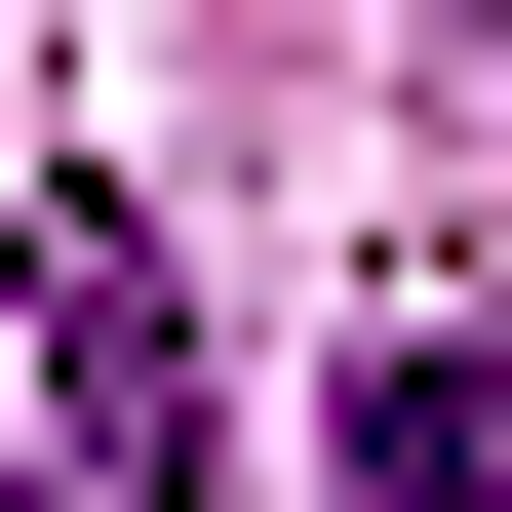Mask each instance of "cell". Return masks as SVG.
I'll return each instance as SVG.
<instances>
[{
  "label": "cell",
  "mask_w": 512,
  "mask_h": 512,
  "mask_svg": "<svg viewBox=\"0 0 512 512\" xmlns=\"http://www.w3.org/2000/svg\"><path fill=\"white\" fill-rule=\"evenodd\" d=\"M40 237V355H79V512H197V316H158V237L119 197H0Z\"/></svg>",
  "instance_id": "6da1fadb"
},
{
  "label": "cell",
  "mask_w": 512,
  "mask_h": 512,
  "mask_svg": "<svg viewBox=\"0 0 512 512\" xmlns=\"http://www.w3.org/2000/svg\"><path fill=\"white\" fill-rule=\"evenodd\" d=\"M355 512H512V316H394L355 355Z\"/></svg>",
  "instance_id": "7a4b0ae2"
}]
</instances>
